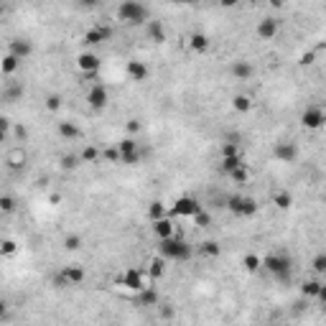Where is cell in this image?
Returning a JSON list of instances; mask_svg holds the SVG:
<instances>
[{
    "label": "cell",
    "mask_w": 326,
    "mask_h": 326,
    "mask_svg": "<svg viewBox=\"0 0 326 326\" xmlns=\"http://www.w3.org/2000/svg\"><path fill=\"white\" fill-rule=\"evenodd\" d=\"M158 255L163 260H176L184 262L191 258V245L184 242V240H176V237H168V240H161L158 242Z\"/></svg>",
    "instance_id": "6da1fadb"
},
{
    "label": "cell",
    "mask_w": 326,
    "mask_h": 326,
    "mask_svg": "<svg viewBox=\"0 0 326 326\" xmlns=\"http://www.w3.org/2000/svg\"><path fill=\"white\" fill-rule=\"evenodd\" d=\"M260 265H265L267 273H273L278 280H291V270H293V260L285 253H273L260 258Z\"/></svg>",
    "instance_id": "7a4b0ae2"
},
{
    "label": "cell",
    "mask_w": 326,
    "mask_h": 326,
    "mask_svg": "<svg viewBox=\"0 0 326 326\" xmlns=\"http://www.w3.org/2000/svg\"><path fill=\"white\" fill-rule=\"evenodd\" d=\"M118 18H120V21H128L132 26H138V23H148L150 10H148V5H143V3L128 0V3H123V5L118 8Z\"/></svg>",
    "instance_id": "3957f363"
},
{
    "label": "cell",
    "mask_w": 326,
    "mask_h": 326,
    "mask_svg": "<svg viewBox=\"0 0 326 326\" xmlns=\"http://www.w3.org/2000/svg\"><path fill=\"white\" fill-rule=\"evenodd\" d=\"M224 206L235 214V217H253L258 212V201L253 196H242V194H235V196H227L224 199Z\"/></svg>",
    "instance_id": "277c9868"
},
{
    "label": "cell",
    "mask_w": 326,
    "mask_h": 326,
    "mask_svg": "<svg viewBox=\"0 0 326 326\" xmlns=\"http://www.w3.org/2000/svg\"><path fill=\"white\" fill-rule=\"evenodd\" d=\"M324 123H326V115L319 105H311V107H306V110L301 112V125H303L306 130H321Z\"/></svg>",
    "instance_id": "5b68a950"
},
{
    "label": "cell",
    "mask_w": 326,
    "mask_h": 326,
    "mask_svg": "<svg viewBox=\"0 0 326 326\" xmlns=\"http://www.w3.org/2000/svg\"><path fill=\"white\" fill-rule=\"evenodd\" d=\"M87 102H89L92 110H105L107 102H110V92H107V87H105L102 82H94V84L89 87V92H87Z\"/></svg>",
    "instance_id": "8992f818"
},
{
    "label": "cell",
    "mask_w": 326,
    "mask_h": 326,
    "mask_svg": "<svg viewBox=\"0 0 326 326\" xmlns=\"http://www.w3.org/2000/svg\"><path fill=\"white\" fill-rule=\"evenodd\" d=\"M118 283H120L123 288L132 291V293H138V291H143V288H145V275H143L138 267H128V270L118 278Z\"/></svg>",
    "instance_id": "52a82bcc"
},
{
    "label": "cell",
    "mask_w": 326,
    "mask_h": 326,
    "mask_svg": "<svg viewBox=\"0 0 326 326\" xmlns=\"http://www.w3.org/2000/svg\"><path fill=\"white\" fill-rule=\"evenodd\" d=\"M199 209H201V204L196 201L194 196H179L174 201V206H171V214H176V217H194Z\"/></svg>",
    "instance_id": "ba28073f"
},
{
    "label": "cell",
    "mask_w": 326,
    "mask_h": 326,
    "mask_svg": "<svg viewBox=\"0 0 326 326\" xmlns=\"http://www.w3.org/2000/svg\"><path fill=\"white\" fill-rule=\"evenodd\" d=\"M84 278H87L84 267H79V265H69V267H64V270L56 275V283H62V285H82Z\"/></svg>",
    "instance_id": "9c48e42d"
},
{
    "label": "cell",
    "mask_w": 326,
    "mask_h": 326,
    "mask_svg": "<svg viewBox=\"0 0 326 326\" xmlns=\"http://www.w3.org/2000/svg\"><path fill=\"white\" fill-rule=\"evenodd\" d=\"M110 39H112V28L110 26H94V28H89L84 33V44L87 46H100V44H105Z\"/></svg>",
    "instance_id": "30bf717a"
},
{
    "label": "cell",
    "mask_w": 326,
    "mask_h": 326,
    "mask_svg": "<svg viewBox=\"0 0 326 326\" xmlns=\"http://www.w3.org/2000/svg\"><path fill=\"white\" fill-rule=\"evenodd\" d=\"M8 54L15 56L18 62H23V59H28V56L33 54V44H31L28 39H13V41L8 44Z\"/></svg>",
    "instance_id": "8fae6325"
},
{
    "label": "cell",
    "mask_w": 326,
    "mask_h": 326,
    "mask_svg": "<svg viewBox=\"0 0 326 326\" xmlns=\"http://www.w3.org/2000/svg\"><path fill=\"white\" fill-rule=\"evenodd\" d=\"M76 66H79L82 74H97L100 66H102V59L97 54H92V51H84V54L76 56Z\"/></svg>",
    "instance_id": "7c38bea8"
},
{
    "label": "cell",
    "mask_w": 326,
    "mask_h": 326,
    "mask_svg": "<svg viewBox=\"0 0 326 326\" xmlns=\"http://www.w3.org/2000/svg\"><path fill=\"white\" fill-rule=\"evenodd\" d=\"M273 156L278 161H283V163H293L296 156H298V148H296V143H275Z\"/></svg>",
    "instance_id": "4fadbf2b"
},
{
    "label": "cell",
    "mask_w": 326,
    "mask_h": 326,
    "mask_svg": "<svg viewBox=\"0 0 326 326\" xmlns=\"http://www.w3.org/2000/svg\"><path fill=\"white\" fill-rule=\"evenodd\" d=\"M5 161H8V166H10L13 171H21V168H26V163H28V156H26V150H23L21 145H15V148H10V150H8Z\"/></svg>",
    "instance_id": "5bb4252c"
},
{
    "label": "cell",
    "mask_w": 326,
    "mask_h": 326,
    "mask_svg": "<svg viewBox=\"0 0 326 326\" xmlns=\"http://www.w3.org/2000/svg\"><path fill=\"white\" fill-rule=\"evenodd\" d=\"M23 94H26V87H23L21 82H8V84L3 87V92H0L3 102H18Z\"/></svg>",
    "instance_id": "9a60e30c"
},
{
    "label": "cell",
    "mask_w": 326,
    "mask_h": 326,
    "mask_svg": "<svg viewBox=\"0 0 326 326\" xmlns=\"http://www.w3.org/2000/svg\"><path fill=\"white\" fill-rule=\"evenodd\" d=\"M158 303H161V298H158V291H156L153 285H145L143 291H138V306L153 309V306H158Z\"/></svg>",
    "instance_id": "2e32d148"
},
{
    "label": "cell",
    "mask_w": 326,
    "mask_h": 326,
    "mask_svg": "<svg viewBox=\"0 0 326 326\" xmlns=\"http://www.w3.org/2000/svg\"><path fill=\"white\" fill-rule=\"evenodd\" d=\"M145 31H148V39H150L153 44H163V41H166V28H163L161 21H148V23H145Z\"/></svg>",
    "instance_id": "e0dca14e"
},
{
    "label": "cell",
    "mask_w": 326,
    "mask_h": 326,
    "mask_svg": "<svg viewBox=\"0 0 326 326\" xmlns=\"http://www.w3.org/2000/svg\"><path fill=\"white\" fill-rule=\"evenodd\" d=\"M229 71H232V76H237V79H250L253 71H255V66L250 64V62H245V59H240V62H232Z\"/></svg>",
    "instance_id": "ac0fdd59"
},
{
    "label": "cell",
    "mask_w": 326,
    "mask_h": 326,
    "mask_svg": "<svg viewBox=\"0 0 326 326\" xmlns=\"http://www.w3.org/2000/svg\"><path fill=\"white\" fill-rule=\"evenodd\" d=\"M275 33H278V21H275V18H262L260 23H258V36H260V39L267 41V39H273Z\"/></svg>",
    "instance_id": "d6986e66"
},
{
    "label": "cell",
    "mask_w": 326,
    "mask_h": 326,
    "mask_svg": "<svg viewBox=\"0 0 326 326\" xmlns=\"http://www.w3.org/2000/svg\"><path fill=\"white\" fill-rule=\"evenodd\" d=\"M128 76H130L132 82L148 79V66L143 64V62H138V59H132V62H128Z\"/></svg>",
    "instance_id": "ffe728a7"
},
{
    "label": "cell",
    "mask_w": 326,
    "mask_h": 326,
    "mask_svg": "<svg viewBox=\"0 0 326 326\" xmlns=\"http://www.w3.org/2000/svg\"><path fill=\"white\" fill-rule=\"evenodd\" d=\"M153 232H156L158 240H168V237H174V224H171V219L153 222Z\"/></svg>",
    "instance_id": "44dd1931"
},
{
    "label": "cell",
    "mask_w": 326,
    "mask_h": 326,
    "mask_svg": "<svg viewBox=\"0 0 326 326\" xmlns=\"http://www.w3.org/2000/svg\"><path fill=\"white\" fill-rule=\"evenodd\" d=\"M240 166H245V161H242V156L237 153V156H224L222 158V174H232L235 168H240Z\"/></svg>",
    "instance_id": "7402d4cb"
},
{
    "label": "cell",
    "mask_w": 326,
    "mask_h": 326,
    "mask_svg": "<svg viewBox=\"0 0 326 326\" xmlns=\"http://www.w3.org/2000/svg\"><path fill=\"white\" fill-rule=\"evenodd\" d=\"M21 69V62L15 59V56H10V54H5L3 59H0V71L5 74V76H10V74H15Z\"/></svg>",
    "instance_id": "603a6c76"
},
{
    "label": "cell",
    "mask_w": 326,
    "mask_h": 326,
    "mask_svg": "<svg viewBox=\"0 0 326 326\" xmlns=\"http://www.w3.org/2000/svg\"><path fill=\"white\" fill-rule=\"evenodd\" d=\"M148 219H150V222L166 219V206H163V201H150V204H148Z\"/></svg>",
    "instance_id": "cb8c5ba5"
},
{
    "label": "cell",
    "mask_w": 326,
    "mask_h": 326,
    "mask_svg": "<svg viewBox=\"0 0 326 326\" xmlns=\"http://www.w3.org/2000/svg\"><path fill=\"white\" fill-rule=\"evenodd\" d=\"M163 273H166V260H163L161 255H156V258L150 260V267H148V275H150L153 280H158V278H163Z\"/></svg>",
    "instance_id": "d4e9b609"
},
{
    "label": "cell",
    "mask_w": 326,
    "mask_h": 326,
    "mask_svg": "<svg viewBox=\"0 0 326 326\" xmlns=\"http://www.w3.org/2000/svg\"><path fill=\"white\" fill-rule=\"evenodd\" d=\"M189 46H191V51H196V54H204V51L209 49V39H206L204 33H191Z\"/></svg>",
    "instance_id": "484cf974"
},
{
    "label": "cell",
    "mask_w": 326,
    "mask_h": 326,
    "mask_svg": "<svg viewBox=\"0 0 326 326\" xmlns=\"http://www.w3.org/2000/svg\"><path fill=\"white\" fill-rule=\"evenodd\" d=\"M321 280H306L303 285H301V296L303 298H316L319 296V291H321Z\"/></svg>",
    "instance_id": "4316f807"
},
{
    "label": "cell",
    "mask_w": 326,
    "mask_h": 326,
    "mask_svg": "<svg viewBox=\"0 0 326 326\" xmlns=\"http://www.w3.org/2000/svg\"><path fill=\"white\" fill-rule=\"evenodd\" d=\"M59 135L62 138H66V140H74V138H82V130L74 125V123H59Z\"/></svg>",
    "instance_id": "83f0119b"
},
{
    "label": "cell",
    "mask_w": 326,
    "mask_h": 326,
    "mask_svg": "<svg viewBox=\"0 0 326 326\" xmlns=\"http://www.w3.org/2000/svg\"><path fill=\"white\" fill-rule=\"evenodd\" d=\"M232 107H235L237 112H250L253 100H250L247 94H235V97H232Z\"/></svg>",
    "instance_id": "f1b7e54d"
},
{
    "label": "cell",
    "mask_w": 326,
    "mask_h": 326,
    "mask_svg": "<svg viewBox=\"0 0 326 326\" xmlns=\"http://www.w3.org/2000/svg\"><path fill=\"white\" fill-rule=\"evenodd\" d=\"M273 204H275L278 209H291V204H293V196L288 194V191H278V194L273 196Z\"/></svg>",
    "instance_id": "f546056e"
},
{
    "label": "cell",
    "mask_w": 326,
    "mask_h": 326,
    "mask_svg": "<svg viewBox=\"0 0 326 326\" xmlns=\"http://www.w3.org/2000/svg\"><path fill=\"white\" fill-rule=\"evenodd\" d=\"M143 161V150L138 148V150H132V153H125V156H120V163L123 166H138Z\"/></svg>",
    "instance_id": "4dcf8cb0"
},
{
    "label": "cell",
    "mask_w": 326,
    "mask_h": 326,
    "mask_svg": "<svg viewBox=\"0 0 326 326\" xmlns=\"http://www.w3.org/2000/svg\"><path fill=\"white\" fill-rule=\"evenodd\" d=\"M97 158H100V150H97L94 145H87V148L82 150V156H79V161H82V163H94Z\"/></svg>",
    "instance_id": "1f68e13d"
},
{
    "label": "cell",
    "mask_w": 326,
    "mask_h": 326,
    "mask_svg": "<svg viewBox=\"0 0 326 326\" xmlns=\"http://www.w3.org/2000/svg\"><path fill=\"white\" fill-rule=\"evenodd\" d=\"M242 265H245V270H247V273H258V270L262 267L258 255H245V258H242Z\"/></svg>",
    "instance_id": "d6a6232c"
},
{
    "label": "cell",
    "mask_w": 326,
    "mask_h": 326,
    "mask_svg": "<svg viewBox=\"0 0 326 326\" xmlns=\"http://www.w3.org/2000/svg\"><path fill=\"white\" fill-rule=\"evenodd\" d=\"M115 148H118V153H120V156H125V153H132V150H138V143H135L132 138H125V140H120Z\"/></svg>",
    "instance_id": "836d02e7"
},
{
    "label": "cell",
    "mask_w": 326,
    "mask_h": 326,
    "mask_svg": "<svg viewBox=\"0 0 326 326\" xmlns=\"http://www.w3.org/2000/svg\"><path fill=\"white\" fill-rule=\"evenodd\" d=\"M62 102H64L62 94H49V97H46V110H49V112H59V110H62Z\"/></svg>",
    "instance_id": "e575fe53"
},
{
    "label": "cell",
    "mask_w": 326,
    "mask_h": 326,
    "mask_svg": "<svg viewBox=\"0 0 326 326\" xmlns=\"http://www.w3.org/2000/svg\"><path fill=\"white\" fill-rule=\"evenodd\" d=\"M201 255H206V258H217V255H219V245H217L214 240H206V242L201 245Z\"/></svg>",
    "instance_id": "d590c367"
},
{
    "label": "cell",
    "mask_w": 326,
    "mask_h": 326,
    "mask_svg": "<svg viewBox=\"0 0 326 326\" xmlns=\"http://www.w3.org/2000/svg\"><path fill=\"white\" fill-rule=\"evenodd\" d=\"M64 247L69 250V253L79 250V247H82V237H79V235H66V237H64Z\"/></svg>",
    "instance_id": "8d00e7d4"
},
{
    "label": "cell",
    "mask_w": 326,
    "mask_h": 326,
    "mask_svg": "<svg viewBox=\"0 0 326 326\" xmlns=\"http://www.w3.org/2000/svg\"><path fill=\"white\" fill-rule=\"evenodd\" d=\"M229 176H232V181H237V184H245V181L250 179V171H247V166H240V168H235Z\"/></svg>",
    "instance_id": "74e56055"
},
{
    "label": "cell",
    "mask_w": 326,
    "mask_h": 326,
    "mask_svg": "<svg viewBox=\"0 0 326 326\" xmlns=\"http://www.w3.org/2000/svg\"><path fill=\"white\" fill-rule=\"evenodd\" d=\"M194 222H196V227H209V224H212V214L204 212V209H199L194 214Z\"/></svg>",
    "instance_id": "f35d334b"
},
{
    "label": "cell",
    "mask_w": 326,
    "mask_h": 326,
    "mask_svg": "<svg viewBox=\"0 0 326 326\" xmlns=\"http://www.w3.org/2000/svg\"><path fill=\"white\" fill-rule=\"evenodd\" d=\"M100 158H105V161H110V163H120L118 148H105V150H100Z\"/></svg>",
    "instance_id": "ab89813d"
},
{
    "label": "cell",
    "mask_w": 326,
    "mask_h": 326,
    "mask_svg": "<svg viewBox=\"0 0 326 326\" xmlns=\"http://www.w3.org/2000/svg\"><path fill=\"white\" fill-rule=\"evenodd\" d=\"M79 163H82L79 156H62V168H64V171H74Z\"/></svg>",
    "instance_id": "60d3db41"
},
{
    "label": "cell",
    "mask_w": 326,
    "mask_h": 326,
    "mask_svg": "<svg viewBox=\"0 0 326 326\" xmlns=\"http://www.w3.org/2000/svg\"><path fill=\"white\" fill-rule=\"evenodd\" d=\"M174 314H176V311H174V306H171V303H158V316H161V319L171 321V319H174Z\"/></svg>",
    "instance_id": "b9f144b4"
},
{
    "label": "cell",
    "mask_w": 326,
    "mask_h": 326,
    "mask_svg": "<svg viewBox=\"0 0 326 326\" xmlns=\"http://www.w3.org/2000/svg\"><path fill=\"white\" fill-rule=\"evenodd\" d=\"M18 253V245L13 240H3L0 242V255H15Z\"/></svg>",
    "instance_id": "7bdbcfd3"
},
{
    "label": "cell",
    "mask_w": 326,
    "mask_h": 326,
    "mask_svg": "<svg viewBox=\"0 0 326 326\" xmlns=\"http://www.w3.org/2000/svg\"><path fill=\"white\" fill-rule=\"evenodd\" d=\"M13 209H15V199L8 194L0 196V212H13Z\"/></svg>",
    "instance_id": "ee69618b"
},
{
    "label": "cell",
    "mask_w": 326,
    "mask_h": 326,
    "mask_svg": "<svg viewBox=\"0 0 326 326\" xmlns=\"http://www.w3.org/2000/svg\"><path fill=\"white\" fill-rule=\"evenodd\" d=\"M311 265H314V270H316L319 275H321V273H326V255H324V253H319V255L314 258V262H311Z\"/></svg>",
    "instance_id": "f6af8a7d"
},
{
    "label": "cell",
    "mask_w": 326,
    "mask_h": 326,
    "mask_svg": "<svg viewBox=\"0 0 326 326\" xmlns=\"http://www.w3.org/2000/svg\"><path fill=\"white\" fill-rule=\"evenodd\" d=\"M224 156H237V145H235V143H224V145H222V158H224Z\"/></svg>",
    "instance_id": "bcb514c9"
},
{
    "label": "cell",
    "mask_w": 326,
    "mask_h": 326,
    "mask_svg": "<svg viewBox=\"0 0 326 326\" xmlns=\"http://www.w3.org/2000/svg\"><path fill=\"white\" fill-rule=\"evenodd\" d=\"M314 59H316V54H314V51H306V54L301 56V64L309 66V64H314Z\"/></svg>",
    "instance_id": "7dc6e473"
},
{
    "label": "cell",
    "mask_w": 326,
    "mask_h": 326,
    "mask_svg": "<svg viewBox=\"0 0 326 326\" xmlns=\"http://www.w3.org/2000/svg\"><path fill=\"white\" fill-rule=\"evenodd\" d=\"M0 130H3V132L10 130V120H8L5 115H0Z\"/></svg>",
    "instance_id": "c3c4849f"
},
{
    "label": "cell",
    "mask_w": 326,
    "mask_h": 326,
    "mask_svg": "<svg viewBox=\"0 0 326 326\" xmlns=\"http://www.w3.org/2000/svg\"><path fill=\"white\" fill-rule=\"evenodd\" d=\"M15 135H18V140H26V135H28V130H26L23 125H15Z\"/></svg>",
    "instance_id": "681fc988"
},
{
    "label": "cell",
    "mask_w": 326,
    "mask_h": 326,
    "mask_svg": "<svg viewBox=\"0 0 326 326\" xmlns=\"http://www.w3.org/2000/svg\"><path fill=\"white\" fill-rule=\"evenodd\" d=\"M128 130L138 132V130H140V123H138V120H130V123H128Z\"/></svg>",
    "instance_id": "f907efd6"
},
{
    "label": "cell",
    "mask_w": 326,
    "mask_h": 326,
    "mask_svg": "<svg viewBox=\"0 0 326 326\" xmlns=\"http://www.w3.org/2000/svg\"><path fill=\"white\" fill-rule=\"evenodd\" d=\"M5 311H8V303H5V301H3V298H0V319H3V316H5Z\"/></svg>",
    "instance_id": "816d5d0a"
},
{
    "label": "cell",
    "mask_w": 326,
    "mask_h": 326,
    "mask_svg": "<svg viewBox=\"0 0 326 326\" xmlns=\"http://www.w3.org/2000/svg\"><path fill=\"white\" fill-rule=\"evenodd\" d=\"M5 135H8V132H3V130H0V143H5Z\"/></svg>",
    "instance_id": "f5cc1de1"
},
{
    "label": "cell",
    "mask_w": 326,
    "mask_h": 326,
    "mask_svg": "<svg viewBox=\"0 0 326 326\" xmlns=\"http://www.w3.org/2000/svg\"><path fill=\"white\" fill-rule=\"evenodd\" d=\"M3 13H5V5H3V3H0V15H3Z\"/></svg>",
    "instance_id": "db71d44e"
}]
</instances>
